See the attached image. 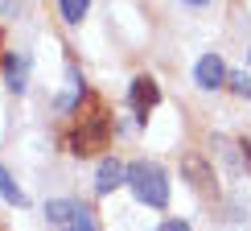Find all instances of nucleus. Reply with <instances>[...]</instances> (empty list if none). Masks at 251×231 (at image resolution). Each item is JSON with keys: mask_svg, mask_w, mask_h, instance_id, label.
<instances>
[{"mask_svg": "<svg viewBox=\"0 0 251 231\" xmlns=\"http://www.w3.org/2000/svg\"><path fill=\"white\" fill-rule=\"evenodd\" d=\"M82 206L78 202H70V198H54V202H46V215H50V223H75Z\"/></svg>", "mask_w": 251, "mask_h": 231, "instance_id": "423d86ee", "label": "nucleus"}, {"mask_svg": "<svg viewBox=\"0 0 251 231\" xmlns=\"http://www.w3.org/2000/svg\"><path fill=\"white\" fill-rule=\"evenodd\" d=\"M8 91H25V62L8 58Z\"/></svg>", "mask_w": 251, "mask_h": 231, "instance_id": "1a4fd4ad", "label": "nucleus"}, {"mask_svg": "<svg viewBox=\"0 0 251 231\" xmlns=\"http://www.w3.org/2000/svg\"><path fill=\"white\" fill-rule=\"evenodd\" d=\"M128 186H132V194L140 198V202L156 206V211L169 206V173L156 161H132L128 165Z\"/></svg>", "mask_w": 251, "mask_h": 231, "instance_id": "f257e3e1", "label": "nucleus"}, {"mask_svg": "<svg viewBox=\"0 0 251 231\" xmlns=\"http://www.w3.org/2000/svg\"><path fill=\"white\" fill-rule=\"evenodd\" d=\"M185 4H206V0H185Z\"/></svg>", "mask_w": 251, "mask_h": 231, "instance_id": "4468645a", "label": "nucleus"}, {"mask_svg": "<svg viewBox=\"0 0 251 231\" xmlns=\"http://www.w3.org/2000/svg\"><path fill=\"white\" fill-rule=\"evenodd\" d=\"M107 136H111V120H107V112L95 103V112L91 116H78V128L70 132V153H95L107 144Z\"/></svg>", "mask_w": 251, "mask_h": 231, "instance_id": "f03ea898", "label": "nucleus"}, {"mask_svg": "<svg viewBox=\"0 0 251 231\" xmlns=\"http://www.w3.org/2000/svg\"><path fill=\"white\" fill-rule=\"evenodd\" d=\"M194 79H198V87H206V91H218V87L226 83V66H223V58H214V54L198 58V66H194Z\"/></svg>", "mask_w": 251, "mask_h": 231, "instance_id": "39448f33", "label": "nucleus"}, {"mask_svg": "<svg viewBox=\"0 0 251 231\" xmlns=\"http://www.w3.org/2000/svg\"><path fill=\"white\" fill-rule=\"evenodd\" d=\"M128 103H132V112H136V120H149V112L161 103V87H156V79L149 75H140V79H132V91H128Z\"/></svg>", "mask_w": 251, "mask_h": 231, "instance_id": "7ed1b4c3", "label": "nucleus"}, {"mask_svg": "<svg viewBox=\"0 0 251 231\" xmlns=\"http://www.w3.org/2000/svg\"><path fill=\"white\" fill-rule=\"evenodd\" d=\"M75 231H99V227H95V219H91V211H87V206H82V211H78V219H75Z\"/></svg>", "mask_w": 251, "mask_h": 231, "instance_id": "9d476101", "label": "nucleus"}, {"mask_svg": "<svg viewBox=\"0 0 251 231\" xmlns=\"http://www.w3.org/2000/svg\"><path fill=\"white\" fill-rule=\"evenodd\" d=\"M58 8H62V17H66L70 25H78V21L87 17V8H91V0H58Z\"/></svg>", "mask_w": 251, "mask_h": 231, "instance_id": "6e6552de", "label": "nucleus"}, {"mask_svg": "<svg viewBox=\"0 0 251 231\" xmlns=\"http://www.w3.org/2000/svg\"><path fill=\"white\" fill-rule=\"evenodd\" d=\"M124 182H128V165H124L120 157H103L99 170H95V194H111Z\"/></svg>", "mask_w": 251, "mask_h": 231, "instance_id": "20e7f679", "label": "nucleus"}, {"mask_svg": "<svg viewBox=\"0 0 251 231\" xmlns=\"http://www.w3.org/2000/svg\"><path fill=\"white\" fill-rule=\"evenodd\" d=\"M231 83H235V91H239V95H251V83H247V75H231Z\"/></svg>", "mask_w": 251, "mask_h": 231, "instance_id": "9b49d317", "label": "nucleus"}, {"mask_svg": "<svg viewBox=\"0 0 251 231\" xmlns=\"http://www.w3.org/2000/svg\"><path fill=\"white\" fill-rule=\"evenodd\" d=\"M0 198H4V202H13V206H25V194H21V186L8 177L4 165H0Z\"/></svg>", "mask_w": 251, "mask_h": 231, "instance_id": "0eeeda50", "label": "nucleus"}, {"mask_svg": "<svg viewBox=\"0 0 251 231\" xmlns=\"http://www.w3.org/2000/svg\"><path fill=\"white\" fill-rule=\"evenodd\" d=\"M239 149H243V161L251 165V141H243V144H239Z\"/></svg>", "mask_w": 251, "mask_h": 231, "instance_id": "ddd939ff", "label": "nucleus"}, {"mask_svg": "<svg viewBox=\"0 0 251 231\" xmlns=\"http://www.w3.org/2000/svg\"><path fill=\"white\" fill-rule=\"evenodd\" d=\"M161 231H190V223H181V219H169V223H161Z\"/></svg>", "mask_w": 251, "mask_h": 231, "instance_id": "f8f14e48", "label": "nucleus"}]
</instances>
